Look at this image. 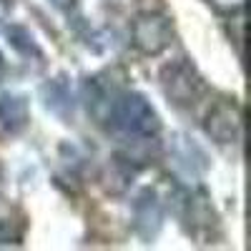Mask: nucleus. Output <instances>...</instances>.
<instances>
[{
    "label": "nucleus",
    "mask_w": 251,
    "mask_h": 251,
    "mask_svg": "<svg viewBox=\"0 0 251 251\" xmlns=\"http://www.w3.org/2000/svg\"><path fill=\"white\" fill-rule=\"evenodd\" d=\"M5 30V35H8V40H10V46L18 50V53H23V55H33V58H38L40 63H43V50L38 48V43L33 40V35L23 28V25H5L3 28Z\"/></svg>",
    "instance_id": "obj_8"
},
{
    "label": "nucleus",
    "mask_w": 251,
    "mask_h": 251,
    "mask_svg": "<svg viewBox=\"0 0 251 251\" xmlns=\"http://www.w3.org/2000/svg\"><path fill=\"white\" fill-rule=\"evenodd\" d=\"M241 126H244V113L236 98H219L203 118V131L221 146L239 143Z\"/></svg>",
    "instance_id": "obj_4"
},
{
    "label": "nucleus",
    "mask_w": 251,
    "mask_h": 251,
    "mask_svg": "<svg viewBox=\"0 0 251 251\" xmlns=\"http://www.w3.org/2000/svg\"><path fill=\"white\" fill-rule=\"evenodd\" d=\"M208 5H211L216 13H239L244 8V0H206Z\"/></svg>",
    "instance_id": "obj_10"
},
{
    "label": "nucleus",
    "mask_w": 251,
    "mask_h": 251,
    "mask_svg": "<svg viewBox=\"0 0 251 251\" xmlns=\"http://www.w3.org/2000/svg\"><path fill=\"white\" fill-rule=\"evenodd\" d=\"M108 126L128 141L156 138L161 131V121L153 106L136 91H121L108 111Z\"/></svg>",
    "instance_id": "obj_1"
},
{
    "label": "nucleus",
    "mask_w": 251,
    "mask_h": 251,
    "mask_svg": "<svg viewBox=\"0 0 251 251\" xmlns=\"http://www.w3.org/2000/svg\"><path fill=\"white\" fill-rule=\"evenodd\" d=\"M28 100L23 96H3L0 98V128L5 133L15 136L28 126Z\"/></svg>",
    "instance_id": "obj_7"
},
{
    "label": "nucleus",
    "mask_w": 251,
    "mask_h": 251,
    "mask_svg": "<svg viewBox=\"0 0 251 251\" xmlns=\"http://www.w3.org/2000/svg\"><path fill=\"white\" fill-rule=\"evenodd\" d=\"M163 224V206L153 188H143L133 203V226L143 239H153Z\"/></svg>",
    "instance_id": "obj_6"
},
{
    "label": "nucleus",
    "mask_w": 251,
    "mask_h": 251,
    "mask_svg": "<svg viewBox=\"0 0 251 251\" xmlns=\"http://www.w3.org/2000/svg\"><path fill=\"white\" fill-rule=\"evenodd\" d=\"M161 88L166 93L174 106L178 108H191L201 100V96L206 93V80L201 78V73L196 71V66L186 58L166 63L158 73Z\"/></svg>",
    "instance_id": "obj_2"
},
{
    "label": "nucleus",
    "mask_w": 251,
    "mask_h": 251,
    "mask_svg": "<svg viewBox=\"0 0 251 251\" xmlns=\"http://www.w3.org/2000/svg\"><path fill=\"white\" fill-rule=\"evenodd\" d=\"M5 68V60H3V53H0V71Z\"/></svg>",
    "instance_id": "obj_12"
},
{
    "label": "nucleus",
    "mask_w": 251,
    "mask_h": 251,
    "mask_svg": "<svg viewBox=\"0 0 251 251\" xmlns=\"http://www.w3.org/2000/svg\"><path fill=\"white\" fill-rule=\"evenodd\" d=\"M48 3L55 8V10H60L63 15H75L78 13V5H80V0H48Z\"/></svg>",
    "instance_id": "obj_11"
},
{
    "label": "nucleus",
    "mask_w": 251,
    "mask_h": 251,
    "mask_svg": "<svg viewBox=\"0 0 251 251\" xmlns=\"http://www.w3.org/2000/svg\"><path fill=\"white\" fill-rule=\"evenodd\" d=\"M174 40L171 18L163 13H141L131 23V43L141 55H161Z\"/></svg>",
    "instance_id": "obj_3"
},
{
    "label": "nucleus",
    "mask_w": 251,
    "mask_h": 251,
    "mask_svg": "<svg viewBox=\"0 0 251 251\" xmlns=\"http://www.w3.org/2000/svg\"><path fill=\"white\" fill-rule=\"evenodd\" d=\"M23 239V226H15L13 219H0V246L20 244Z\"/></svg>",
    "instance_id": "obj_9"
},
{
    "label": "nucleus",
    "mask_w": 251,
    "mask_h": 251,
    "mask_svg": "<svg viewBox=\"0 0 251 251\" xmlns=\"http://www.w3.org/2000/svg\"><path fill=\"white\" fill-rule=\"evenodd\" d=\"M181 219L188 226V234H194L196 239H201L203 234H211V228L216 226V214L214 206L208 201L206 191L199 188V191H191L181 199Z\"/></svg>",
    "instance_id": "obj_5"
}]
</instances>
